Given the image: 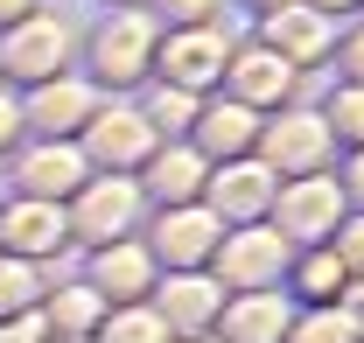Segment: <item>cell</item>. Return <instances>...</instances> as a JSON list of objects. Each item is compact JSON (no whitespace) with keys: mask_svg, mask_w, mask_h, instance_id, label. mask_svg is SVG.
Listing matches in <instances>:
<instances>
[{"mask_svg":"<svg viewBox=\"0 0 364 343\" xmlns=\"http://www.w3.org/2000/svg\"><path fill=\"white\" fill-rule=\"evenodd\" d=\"M154 43H161V21L154 14H140V7H112L98 28H91V85L105 91H127V85H147L154 78Z\"/></svg>","mask_w":364,"mask_h":343,"instance_id":"6da1fadb","label":"cell"},{"mask_svg":"<svg viewBox=\"0 0 364 343\" xmlns=\"http://www.w3.org/2000/svg\"><path fill=\"white\" fill-rule=\"evenodd\" d=\"M63 217H70V246L85 253V246H105V238H134L140 217H147V196H140L134 175H85L77 196L63 204Z\"/></svg>","mask_w":364,"mask_h":343,"instance_id":"7a4b0ae2","label":"cell"},{"mask_svg":"<svg viewBox=\"0 0 364 343\" xmlns=\"http://www.w3.org/2000/svg\"><path fill=\"white\" fill-rule=\"evenodd\" d=\"M287 253H294V246H287L273 224H231L203 273H210L225 295H267V287H280V273H287Z\"/></svg>","mask_w":364,"mask_h":343,"instance_id":"3957f363","label":"cell"},{"mask_svg":"<svg viewBox=\"0 0 364 343\" xmlns=\"http://www.w3.org/2000/svg\"><path fill=\"white\" fill-rule=\"evenodd\" d=\"M252 154H259L280 182H294V175H322L329 169V162H336V140H329V127H322V112L280 105V112L259 120V147H252Z\"/></svg>","mask_w":364,"mask_h":343,"instance_id":"277c9868","label":"cell"},{"mask_svg":"<svg viewBox=\"0 0 364 343\" xmlns=\"http://www.w3.org/2000/svg\"><path fill=\"white\" fill-rule=\"evenodd\" d=\"M343 189H336V175L322 169V175H294V182H280L273 189V211L267 224L287 238V246H329L336 238V224H343Z\"/></svg>","mask_w":364,"mask_h":343,"instance_id":"5b68a950","label":"cell"},{"mask_svg":"<svg viewBox=\"0 0 364 343\" xmlns=\"http://www.w3.org/2000/svg\"><path fill=\"white\" fill-rule=\"evenodd\" d=\"M225 56H231L225 21H203V28H161V43H154V85H176V91L210 98L218 78H225Z\"/></svg>","mask_w":364,"mask_h":343,"instance_id":"8992f818","label":"cell"},{"mask_svg":"<svg viewBox=\"0 0 364 343\" xmlns=\"http://www.w3.org/2000/svg\"><path fill=\"white\" fill-rule=\"evenodd\" d=\"M161 140H154V127L140 120V105H98L85 120V133H77V154H85L91 175H140V162L154 154Z\"/></svg>","mask_w":364,"mask_h":343,"instance_id":"52a82bcc","label":"cell"},{"mask_svg":"<svg viewBox=\"0 0 364 343\" xmlns=\"http://www.w3.org/2000/svg\"><path fill=\"white\" fill-rule=\"evenodd\" d=\"M140 238H147V253H154L161 273H196V266H210L225 224L203 211V204H168V211L140 217Z\"/></svg>","mask_w":364,"mask_h":343,"instance_id":"ba28073f","label":"cell"},{"mask_svg":"<svg viewBox=\"0 0 364 343\" xmlns=\"http://www.w3.org/2000/svg\"><path fill=\"white\" fill-rule=\"evenodd\" d=\"M98 105H105V91L85 70H56V78L21 91V127H28V140H77Z\"/></svg>","mask_w":364,"mask_h":343,"instance_id":"9c48e42d","label":"cell"},{"mask_svg":"<svg viewBox=\"0 0 364 343\" xmlns=\"http://www.w3.org/2000/svg\"><path fill=\"white\" fill-rule=\"evenodd\" d=\"M56 70H70V28H63V14H21L14 28H0V78H14V85H43Z\"/></svg>","mask_w":364,"mask_h":343,"instance_id":"30bf717a","label":"cell"},{"mask_svg":"<svg viewBox=\"0 0 364 343\" xmlns=\"http://www.w3.org/2000/svg\"><path fill=\"white\" fill-rule=\"evenodd\" d=\"M273 189H280V175L259 162V154H238V162H218V169L203 175V211L218 217V224H267L273 211Z\"/></svg>","mask_w":364,"mask_h":343,"instance_id":"8fae6325","label":"cell"},{"mask_svg":"<svg viewBox=\"0 0 364 343\" xmlns=\"http://www.w3.org/2000/svg\"><path fill=\"white\" fill-rule=\"evenodd\" d=\"M85 280L91 295L105 301V308H119V301H147L154 295V280H161V266L147 253V238H105V246H85Z\"/></svg>","mask_w":364,"mask_h":343,"instance_id":"7c38bea8","label":"cell"},{"mask_svg":"<svg viewBox=\"0 0 364 343\" xmlns=\"http://www.w3.org/2000/svg\"><path fill=\"white\" fill-rule=\"evenodd\" d=\"M218 91H225V98H238V105H252V112H280V105H294L301 70H294V63H280L267 43H231Z\"/></svg>","mask_w":364,"mask_h":343,"instance_id":"4fadbf2b","label":"cell"},{"mask_svg":"<svg viewBox=\"0 0 364 343\" xmlns=\"http://www.w3.org/2000/svg\"><path fill=\"white\" fill-rule=\"evenodd\" d=\"M85 175L91 169H85V154H77V140H21V147H14V196L70 204Z\"/></svg>","mask_w":364,"mask_h":343,"instance_id":"5bb4252c","label":"cell"},{"mask_svg":"<svg viewBox=\"0 0 364 343\" xmlns=\"http://www.w3.org/2000/svg\"><path fill=\"white\" fill-rule=\"evenodd\" d=\"M259 43H267L280 63L309 70V63H322V56L336 49V14H316L309 0H280V7L259 14Z\"/></svg>","mask_w":364,"mask_h":343,"instance_id":"9a60e30c","label":"cell"},{"mask_svg":"<svg viewBox=\"0 0 364 343\" xmlns=\"http://www.w3.org/2000/svg\"><path fill=\"white\" fill-rule=\"evenodd\" d=\"M0 253L36 259V266H49L56 253H70V217H63V204L7 196V204H0Z\"/></svg>","mask_w":364,"mask_h":343,"instance_id":"2e32d148","label":"cell"},{"mask_svg":"<svg viewBox=\"0 0 364 343\" xmlns=\"http://www.w3.org/2000/svg\"><path fill=\"white\" fill-rule=\"evenodd\" d=\"M259 120L267 112H252V105H238L225 91H210L203 105H196V120H189V147L218 169V162H238V154H252L259 147Z\"/></svg>","mask_w":364,"mask_h":343,"instance_id":"e0dca14e","label":"cell"},{"mask_svg":"<svg viewBox=\"0 0 364 343\" xmlns=\"http://www.w3.org/2000/svg\"><path fill=\"white\" fill-rule=\"evenodd\" d=\"M147 308L168 322V337H210L218 329V308H225V287L196 266V273H161Z\"/></svg>","mask_w":364,"mask_h":343,"instance_id":"ac0fdd59","label":"cell"},{"mask_svg":"<svg viewBox=\"0 0 364 343\" xmlns=\"http://www.w3.org/2000/svg\"><path fill=\"white\" fill-rule=\"evenodd\" d=\"M203 175L210 162L189 147V140H161L147 162H140V196H147V211H168V204H203Z\"/></svg>","mask_w":364,"mask_h":343,"instance_id":"d6986e66","label":"cell"},{"mask_svg":"<svg viewBox=\"0 0 364 343\" xmlns=\"http://www.w3.org/2000/svg\"><path fill=\"white\" fill-rule=\"evenodd\" d=\"M287 315H294V301L267 287V295H225L218 308V343H287Z\"/></svg>","mask_w":364,"mask_h":343,"instance_id":"ffe728a7","label":"cell"},{"mask_svg":"<svg viewBox=\"0 0 364 343\" xmlns=\"http://www.w3.org/2000/svg\"><path fill=\"white\" fill-rule=\"evenodd\" d=\"M343 259L329 253V246H294L287 253V273H280V295L294 301V308H322V301L343 295Z\"/></svg>","mask_w":364,"mask_h":343,"instance_id":"44dd1931","label":"cell"},{"mask_svg":"<svg viewBox=\"0 0 364 343\" xmlns=\"http://www.w3.org/2000/svg\"><path fill=\"white\" fill-rule=\"evenodd\" d=\"M43 329L49 337H91L98 322H105V301L91 295L85 280H49V295H43Z\"/></svg>","mask_w":364,"mask_h":343,"instance_id":"7402d4cb","label":"cell"},{"mask_svg":"<svg viewBox=\"0 0 364 343\" xmlns=\"http://www.w3.org/2000/svg\"><path fill=\"white\" fill-rule=\"evenodd\" d=\"M196 91H176V85H147L140 91V120L154 127V140H189V120H196Z\"/></svg>","mask_w":364,"mask_h":343,"instance_id":"603a6c76","label":"cell"},{"mask_svg":"<svg viewBox=\"0 0 364 343\" xmlns=\"http://www.w3.org/2000/svg\"><path fill=\"white\" fill-rule=\"evenodd\" d=\"M43 295H49V266L0 253V315H36Z\"/></svg>","mask_w":364,"mask_h":343,"instance_id":"cb8c5ba5","label":"cell"},{"mask_svg":"<svg viewBox=\"0 0 364 343\" xmlns=\"http://www.w3.org/2000/svg\"><path fill=\"white\" fill-rule=\"evenodd\" d=\"M91 343H168V322L147 301H119V308H105V322L91 329Z\"/></svg>","mask_w":364,"mask_h":343,"instance_id":"d4e9b609","label":"cell"},{"mask_svg":"<svg viewBox=\"0 0 364 343\" xmlns=\"http://www.w3.org/2000/svg\"><path fill=\"white\" fill-rule=\"evenodd\" d=\"M322 127H329V140H336V154H343V147H364V85H336L329 91Z\"/></svg>","mask_w":364,"mask_h":343,"instance_id":"484cf974","label":"cell"},{"mask_svg":"<svg viewBox=\"0 0 364 343\" xmlns=\"http://www.w3.org/2000/svg\"><path fill=\"white\" fill-rule=\"evenodd\" d=\"M287 343H358V337L336 315V301H322V308H294L287 315Z\"/></svg>","mask_w":364,"mask_h":343,"instance_id":"4316f807","label":"cell"},{"mask_svg":"<svg viewBox=\"0 0 364 343\" xmlns=\"http://www.w3.org/2000/svg\"><path fill=\"white\" fill-rule=\"evenodd\" d=\"M329 253L343 259V273H350V280H364V211H343L336 238H329Z\"/></svg>","mask_w":364,"mask_h":343,"instance_id":"83f0119b","label":"cell"},{"mask_svg":"<svg viewBox=\"0 0 364 343\" xmlns=\"http://www.w3.org/2000/svg\"><path fill=\"white\" fill-rule=\"evenodd\" d=\"M161 7V21L168 28H203V21H218V7L225 0H154Z\"/></svg>","mask_w":364,"mask_h":343,"instance_id":"f1b7e54d","label":"cell"},{"mask_svg":"<svg viewBox=\"0 0 364 343\" xmlns=\"http://www.w3.org/2000/svg\"><path fill=\"white\" fill-rule=\"evenodd\" d=\"M329 175H336L343 204H350V211H364V147H343V169H329Z\"/></svg>","mask_w":364,"mask_h":343,"instance_id":"f546056e","label":"cell"},{"mask_svg":"<svg viewBox=\"0 0 364 343\" xmlns=\"http://www.w3.org/2000/svg\"><path fill=\"white\" fill-rule=\"evenodd\" d=\"M28 140V127H21V91H0V154H14Z\"/></svg>","mask_w":364,"mask_h":343,"instance_id":"4dcf8cb0","label":"cell"},{"mask_svg":"<svg viewBox=\"0 0 364 343\" xmlns=\"http://www.w3.org/2000/svg\"><path fill=\"white\" fill-rule=\"evenodd\" d=\"M336 63H343V85H364V21L336 43Z\"/></svg>","mask_w":364,"mask_h":343,"instance_id":"1f68e13d","label":"cell"},{"mask_svg":"<svg viewBox=\"0 0 364 343\" xmlns=\"http://www.w3.org/2000/svg\"><path fill=\"white\" fill-rule=\"evenodd\" d=\"M0 343H49L43 315H0Z\"/></svg>","mask_w":364,"mask_h":343,"instance_id":"d6a6232c","label":"cell"},{"mask_svg":"<svg viewBox=\"0 0 364 343\" xmlns=\"http://www.w3.org/2000/svg\"><path fill=\"white\" fill-rule=\"evenodd\" d=\"M336 315L350 322V337L364 343V280H343V295H336Z\"/></svg>","mask_w":364,"mask_h":343,"instance_id":"836d02e7","label":"cell"},{"mask_svg":"<svg viewBox=\"0 0 364 343\" xmlns=\"http://www.w3.org/2000/svg\"><path fill=\"white\" fill-rule=\"evenodd\" d=\"M36 7H43V0H0V28H14V21L36 14Z\"/></svg>","mask_w":364,"mask_h":343,"instance_id":"e575fe53","label":"cell"},{"mask_svg":"<svg viewBox=\"0 0 364 343\" xmlns=\"http://www.w3.org/2000/svg\"><path fill=\"white\" fill-rule=\"evenodd\" d=\"M316 14H350V7H364V0H309Z\"/></svg>","mask_w":364,"mask_h":343,"instance_id":"d590c367","label":"cell"},{"mask_svg":"<svg viewBox=\"0 0 364 343\" xmlns=\"http://www.w3.org/2000/svg\"><path fill=\"white\" fill-rule=\"evenodd\" d=\"M168 343H218V337H168Z\"/></svg>","mask_w":364,"mask_h":343,"instance_id":"8d00e7d4","label":"cell"},{"mask_svg":"<svg viewBox=\"0 0 364 343\" xmlns=\"http://www.w3.org/2000/svg\"><path fill=\"white\" fill-rule=\"evenodd\" d=\"M49 343H91V337H49Z\"/></svg>","mask_w":364,"mask_h":343,"instance_id":"74e56055","label":"cell"},{"mask_svg":"<svg viewBox=\"0 0 364 343\" xmlns=\"http://www.w3.org/2000/svg\"><path fill=\"white\" fill-rule=\"evenodd\" d=\"M252 7H259V14H267V7H280V0H252Z\"/></svg>","mask_w":364,"mask_h":343,"instance_id":"f35d334b","label":"cell"},{"mask_svg":"<svg viewBox=\"0 0 364 343\" xmlns=\"http://www.w3.org/2000/svg\"><path fill=\"white\" fill-rule=\"evenodd\" d=\"M112 7H140V0H112Z\"/></svg>","mask_w":364,"mask_h":343,"instance_id":"ab89813d","label":"cell"}]
</instances>
